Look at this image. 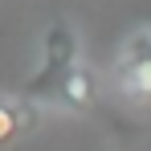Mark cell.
<instances>
[{"mask_svg":"<svg viewBox=\"0 0 151 151\" xmlns=\"http://www.w3.org/2000/svg\"><path fill=\"white\" fill-rule=\"evenodd\" d=\"M33 123H37L33 102H25V98H0V147H8L17 135L33 131Z\"/></svg>","mask_w":151,"mask_h":151,"instance_id":"3","label":"cell"},{"mask_svg":"<svg viewBox=\"0 0 151 151\" xmlns=\"http://www.w3.org/2000/svg\"><path fill=\"white\" fill-rule=\"evenodd\" d=\"M119 82H123V90L131 98L151 102V29H139V33L123 45Z\"/></svg>","mask_w":151,"mask_h":151,"instance_id":"2","label":"cell"},{"mask_svg":"<svg viewBox=\"0 0 151 151\" xmlns=\"http://www.w3.org/2000/svg\"><path fill=\"white\" fill-rule=\"evenodd\" d=\"M78 70H82V61H78V29L70 25V21H53V25L45 29L41 65H37V74L21 86L17 98L33 102V106H37V102L65 106V94H70V82H74Z\"/></svg>","mask_w":151,"mask_h":151,"instance_id":"1","label":"cell"},{"mask_svg":"<svg viewBox=\"0 0 151 151\" xmlns=\"http://www.w3.org/2000/svg\"><path fill=\"white\" fill-rule=\"evenodd\" d=\"M65 106H70V110H90V106H94V74H90L86 65H82L74 74V82H70Z\"/></svg>","mask_w":151,"mask_h":151,"instance_id":"4","label":"cell"}]
</instances>
